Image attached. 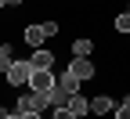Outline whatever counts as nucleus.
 I'll return each mask as SVG.
<instances>
[{
	"mask_svg": "<svg viewBox=\"0 0 130 119\" xmlns=\"http://www.w3.org/2000/svg\"><path fill=\"white\" fill-rule=\"evenodd\" d=\"M65 108H69V112H72L76 119H83V115H87V97H83V94H72Z\"/></svg>",
	"mask_w": 130,
	"mask_h": 119,
	"instance_id": "obj_8",
	"label": "nucleus"
},
{
	"mask_svg": "<svg viewBox=\"0 0 130 119\" xmlns=\"http://www.w3.org/2000/svg\"><path fill=\"white\" fill-rule=\"evenodd\" d=\"M54 87V72H40V69H29V83H25V90L32 94H47Z\"/></svg>",
	"mask_w": 130,
	"mask_h": 119,
	"instance_id": "obj_3",
	"label": "nucleus"
},
{
	"mask_svg": "<svg viewBox=\"0 0 130 119\" xmlns=\"http://www.w3.org/2000/svg\"><path fill=\"white\" fill-rule=\"evenodd\" d=\"M18 119H43V115H40V112H22Z\"/></svg>",
	"mask_w": 130,
	"mask_h": 119,
	"instance_id": "obj_15",
	"label": "nucleus"
},
{
	"mask_svg": "<svg viewBox=\"0 0 130 119\" xmlns=\"http://www.w3.org/2000/svg\"><path fill=\"white\" fill-rule=\"evenodd\" d=\"M54 50H47V47H36L32 50V58H29V69H40V72H54Z\"/></svg>",
	"mask_w": 130,
	"mask_h": 119,
	"instance_id": "obj_4",
	"label": "nucleus"
},
{
	"mask_svg": "<svg viewBox=\"0 0 130 119\" xmlns=\"http://www.w3.org/2000/svg\"><path fill=\"white\" fill-rule=\"evenodd\" d=\"M51 119H76V115H72L69 108H54V115H51Z\"/></svg>",
	"mask_w": 130,
	"mask_h": 119,
	"instance_id": "obj_13",
	"label": "nucleus"
},
{
	"mask_svg": "<svg viewBox=\"0 0 130 119\" xmlns=\"http://www.w3.org/2000/svg\"><path fill=\"white\" fill-rule=\"evenodd\" d=\"M72 54H76V58H90V54H94V40H90V36L72 40Z\"/></svg>",
	"mask_w": 130,
	"mask_h": 119,
	"instance_id": "obj_6",
	"label": "nucleus"
},
{
	"mask_svg": "<svg viewBox=\"0 0 130 119\" xmlns=\"http://www.w3.org/2000/svg\"><path fill=\"white\" fill-rule=\"evenodd\" d=\"M22 40L36 50V47H43V32H40V25H25V32H22Z\"/></svg>",
	"mask_w": 130,
	"mask_h": 119,
	"instance_id": "obj_7",
	"label": "nucleus"
},
{
	"mask_svg": "<svg viewBox=\"0 0 130 119\" xmlns=\"http://www.w3.org/2000/svg\"><path fill=\"white\" fill-rule=\"evenodd\" d=\"M112 105H116V101H112L108 94H98L94 101H87V112H90V115H108V112H112Z\"/></svg>",
	"mask_w": 130,
	"mask_h": 119,
	"instance_id": "obj_5",
	"label": "nucleus"
},
{
	"mask_svg": "<svg viewBox=\"0 0 130 119\" xmlns=\"http://www.w3.org/2000/svg\"><path fill=\"white\" fill-rule=\"evenodd\" d=\"M54 83L61 90H69V94H79V79H72L69 72H61V76H54Z\"/></svg>",
	"mask_w": 130,
	"mask_h": 119,
	"instance_id": "obj_9",
	"label": "nucleus"
},
{
	"mask_svg": "<svg viewBox=\"0 0 130 119\" xmlns=\"http://www.w3.org/2000/svg\"><path fill=\"white\" fill-rule=\"evenodd\" d=\"M0 7H4V0H0Z\"/></svg>",
	"mask_w": 130,
	"mask_h": 119,
	"instance_id": "obj_18",
	"label": "nucleus"
},
{
	"mask_svg": "<svg viewBox=\"0 0 130 119\" xmlns=\"http://www.w3.org/2000/svg\"><path fill=\"white\" fill-rule=\"evenodd\" d=\"M112 25H116V32H123V36H126V32H130V14H126V11H119L116 18H112Z\"/></svg>",
	"mask_w": 130,
	"mask_h": 119,
	"instance_id": "obj_11",
	"label": "nucleus"
},
{
	"mask_svg": "<svg viewBox=\"0 0 130 119\" xmlns=\"http://www.w3.org/2000/svg\"><path fill=\"white\" fill-rule=\"evenodd\" d=\"M40 32H43V40H51V36H58V22H54V18H47V22H40Z\"/></svg>",
	"mask_w": 130,
	"mask_h": 119,
	"instance_id": "obj_12",
	"label": "nucleus"
},
{
	"mask_svg": "<svg viewBox=\"0 0 130 119\" xmlns=\"http://www.w3.org/2000/svg\"><path fill=\"white\" fill-rule=\"evenodd\" d=\"M0 119H18V112H7L4 105H0Z\"/></svg>",
	"mask_w": 130,
	"mask_h": 119,
	"instance_id": "obj_14",
	"label": "nucleus"
},
{
	"mask_svg": "<svg viewBox=\"0 0 130 119\" xmlns=\"http://www.w3.org/2000/svg\"><path fill=\"white\" fill-rule=\"evenodd\" d=\"M14 112H18V115H22V112H32V94H29V90L18 94V101H14Z\"/></svg>",
	"mask_w": 130,
	"mask_h": 119,
	"instance_id": "obj_10",
	"label": "nucleus"
},
{
	"mask_svg": "<svg viewBox=\"0 0 130 119\" xmlns=\"http://www.w3.org/2000/svg\"><path fill=\"white\" fill-rule=\"evenodd\" d=\"M4 76H7V87L25 90V83H29V61H11Z\"/></svg>",
	"mask_w": 130,
	"mask_h": 119,
	"instance_id": "obj_2",
	"label": "nucleus"
},
{
	"mask_svg": "<svg viewBox=\"0 0 130 119\" xmlns=\"http://www.w3.org/2000/svg\"><path fill=\"white\" fill-rule=\"evenodd\" d=\"M4 50H11V43H0V54H4Z\"/></svg>",
	"mask_w": 130,
	"mask_h": 119,
	"instance_id": "obj_17",
	"label": "nucleus"
},
{
	"mask_svg": "<svg viewBox=\"0 0 130 119\" xmlns=\"http://www.w3.org/2000/svg\"><path fill=\"white\" fill-rule=\"evenodd\" d=\"M65 72H69L72 79H79V83H83V79H94L98 76V61L94 58H72L69 65H65Z\"/></svg>",
	"mask_w": 130,
	"mask_h": 119,
	"instance_id": "obj_1",
	"label": "nucleus"
},
{
	"mask_svg": "<svg viewBox=\"0 0 130 119\" xmlns=\"http://www.w3.org/2000/svg\"><path fill=\"white\" fill-rule=\"evenodd\" d=\"M4 7H22V0H4Z\"/></svg>",
	"mask_w": 130,
	"mask_h": 119,
	"instance_id": "obj_16",
	"label": "nucleus"
}]
</instances>
